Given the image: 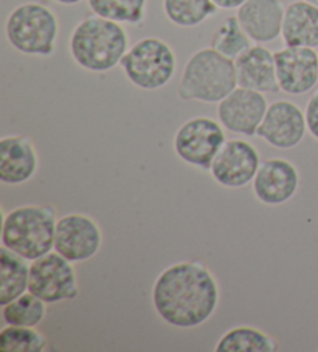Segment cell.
<instances>
[{"label":"cell","mask_w":318,"mask_h":352,"mask_svg":"<svg viewBox=\"0 0 318 352\" xmlns=\"http://www.w3.org/2000/svg\"><path fill=\"white\" fill-rule=\"evenodd\" d=\"M237 86L261 94L279 92L275 54L262 44L250 45L235 59Z\"/></svg>","instance_id":"e0dca14e"},{"label":"cell","mask_w":318,"mask_h":352,"mask_svg":"<svg viewBox=\"0 0 318 352\" xmlns=\"http://www.w3.org/2000/svg\"><path fill=\"white\" fill-rule=\"evenodd\" d=\"M92 13L104 19L138 25L145 19L148 0H87Z\"/></svg>","instance_id":"603a6c76"},{"label":"cell","mask_w":318,"mask_h":352,"mask_svg":"<svg viewBox=\"0 0 318 352\" xmlns=\"http://www.w3.org/2000/svg\"><path fill=\"white\" fill-rule=\"evenodd\" d=\"M28 292L47 305L75 300L79 287L73 263L58 252H50L45 256L32 261Z\"/></svg>","instance_id":"ba28073f"},{"label":"cell","mask_w":318,"mask_h":352,"mask_svg":"<svg viewBox=\"0 0 318 352\" xmlns=\"http://www.w3.org/2000/svg\"><path fill=\"white\" fill-rule=\"evenodd\" d=\"M252 184L255 196L261 204L283 205L298 192L299 173L292 162L273 157L261 162Z\"/></svg>","instance_id":"5bb4252c"},{"label":"cell","mask_w":318,"mask_h":352,"mask_svg":"<svg viewBox=\"0 0 318 352\" xmlns=\"http://www.w3.org/2000/svg\"><path fill=\"white\" fill-rule=\"evenodd\" d=\"M286 45L318 47V7L306 0H295L286 7L283 32Z\"/></svg>","instance_id":"ac0fdd59"},{"label":"cell","mask_w":318,"mask_h":352,"mask_svg":"<svg viewBox=\"0 0 318 352\" xmlns=\"http://www.w3.org/2000/svg\"><path fill=\"white\" fill-rule=\"evenodd\" d=\"M152 305L169 326L193 329L206 323L219 305V286L199 261H183L165 269L152 287Z\"/></svg>","instance_id":"6da1fadb"},{"label":"cell","mask_w":318,"mask_h":352,"mask_svg":"<svg viewBox=\"0 0 318 352\" xmlns=\"http://www.w3.org/2000/svg\"><path fill=\"white\" fill-rule=\"evenodd\" d=\"M56 211L48 205H21L3 216L2 247L32 263L54 250Z\"/></svg>","instance_id":"3957f363"},{"label":"cell","mask_w":318,"mask_h":352,"mask_svg":"<svg viewBox=\"0 0 318 352\" xmlns=\"http://www.w3.org/2000/svg\"><path fill=\"white\" fill-rule=\"evenodd\" d=\"M308 131L306 115L295 102L279 100L268 104L256 135L277 149H293Z\"/></svg>","instance_id":"7c38bea8"},{"label":"cell","mask_w":318,"mask_h":352,"mask_svg":"<svg viewBox=\"0 0 318 352\" xmlns=\"http://www.w3.org/2000/svg\"><path fill=\"white\" fill-rule=\"evenodd\" d=\"M70 54L81 69L92 74H106L121 64L129 50V36L123 23L89 16L73 28Z\"/></svg>","instance_id":"7a4b0ae2"},{"label":"cell","mask_w":318,"mask_h":352,"mask_svg":"<svg viewBox=\"0 0 318 352\" xmlns=\"http://www.w3.org/2000/svg\"><path fill=\"white\" fill-rule=\"evenodd\" d=\"M267 107L264 94L237 86L218 102V118L227 131L253 137L264 120Z\"/></svg>","instance_id":"8fae6325"},{"label":"cell","mask_w":318,"mask_h":352,"mask_svg":"<svg viewBox=\"0 0 318 352\" xmlns=\"http://www.w3.org/2000/svg\"><path fill=\"white\" fill-rule=\"evenodd\" d=\"M284 13L281 0H247L237 8L236 17L255 44H267L281 36Z\"/></svg>","instance_id":"2e32d148"},{"label":"cell","mask_w":318,"mask_h":352,"mask_svg":"<svg viewBox=\"0 0 318 352\" xmlns=\"http://www.w3.org/2000/svg\"><path fill=\"white\" fill-rule=\"evenodd\" d=\"M54 2L61 5H76V3H81L83 0H54Z\"/></svg>","instance_id":"83f0119b"},{"label":"cell","mask_w":318,"mask_h":352,"mask_svg":"<svg viewBox=\"0 0 318 352\" xmlns=\"http://www.w3.org/2000/svg\"><path fill=\"white\" fill-rule=\"evenodd\" d=\"M10 45L28 56H52L56 50L59 22L52 8L39 2L16 7L5 22Z\"/></svg>","instance_id":"5b68a950"},{"label":"cell","mask_w":318,"mask_h":352,"mask_svg":"<svg viewBox=\"0 0 318 352\" xmlns=\"http://www.w3.org/2000/svg\"><path fill=\"white\" fill-rule=\"evenodd\" d=\"M30 265L27 259L2 247L0 250V306L28 292Z\"/></svg>","instance_id":"d6986e66"},{"label":"cell","mask_w":318,"mask_h":352,"mask_svg":"<svg viewBox=\"0 0 318 352\" xmlns=\"http://www.w3.org/2000/svg\"><path fill=\"white\" fill-rule=\"evenodd\" d=\"M120 65L136 87L158 90L173 80L177 58L168 42L158 38H143L129 47Z\"/></svg>","instance_id":"8992f818"},{"label":"cell","mask_w":318,"mask_h":352,"mask_svg":"<svg viewBox=\"0 0 318 352\" xmlns=\"http://www.w3.org/2000/svg\"><path fill=\"white\" fill-rule=\"evenodd\" d=\"M213 0H163V11L171 23L182 28H193L218 13Z\"/></svg>","instance_id":"44dd1931"},{"label":"cell","mask_w":318,"mask_h":352,"mask_svg":"<svg viewBox=\"0 0 318 352\" xmlns=\"http://www.w3.org/2000/svg\"><path fill=\"white\" fill-rule=\"evenodd\" d=\"M237 87L235 60L213 47L195 52L183 67L179 96L185 101L221 102Z\"/></svg>","instance_id":"277c9868"},{"label":"cell","mask_w":318,"mask_h":352,"mask_svg":"<svg viewBox=\"0 0 318 352\" xmlns=\"http://www.w3.org/2000/svg\"><path fill=\"white\" fill-rule=\"evenodd\" d=\"M279 89L289 95H304L318 82V53L315 48L286 45L275 52Z\"/></svg>","instance_id":"4fadbf2b"},{"label":"cell","mask_w":318,"mask_h":352,"mask_svg":"<svg viewBox=\"0 0 318 352\" xmlns=\"http://www.w3.org/2000/svg\"><path fill=\"white\" fill-rule=\"evenodd\" d=\"M39 169V155L32 138L5 135L0 140V182L17 186L32 180Z\"/></svg>","instance_id":"9a60e30c"},{"label":"cell","mask_w":318,"mask_h":352,"mask_svg":"<svg viewBox=\"0 0 318 352\" xmlns=\"http://www.w3.org/2000/svg\"><path fill=\"white\" fill-rule=\"evenodd\" d=\"M261 165V159L252 143L244 140H227L213 160L210 173L224 188H244L252 184Z\"/></svg>","instance_id":"30bf717a"},{"label":"cell","mask_w":318,"mask_h":352,"mask_svg":"<svg viewBox=\"0 0 318 352\" xmlns=\"http://www.w3.org/2000/svg\"><path fill=\"white\" fill-rule=\"evenodd\" d=\"M218 5V8L222 10H236L240 8L242 3H246L247 0H213Z\"/></svg>","instance_id":"4316f807"},{"label":"cell","mask_w":318,"mask_h":352,"mask_svg":"<svg viewBox=\"0 0 318 352\" xmlns=\"http://www.w3.org/2000/svg\"><path fill=\"white\" fill-rule=\"evenodd\" d=\"M216 352H275L278 343L252 326H236L219 338Z\"/></svg>","instance_id":"ffe728a7"},{"label":"cell","mask_w":318,"mask_h":352,"mask_svg":"<svg viewBox=\"0 0 318 352\" xmlns=\"http://www.w3.org/2000/svg\"><path fill=\"white\" fill-rule=\"evenodd\" d=\"M252 42L253 41L248 38V34L244 32L237 17L230 16L213 33L211 47L224 56L235 60L252 45Z\"/></svg>","instance_id":"cb8c5ba5"},{"label":"cell","mask_w":318,"mask_h":352,"mask_svg":"<svg viewBox=\"0 0 318 352\" xmlns=\"http://www.w3.org/2000/svg\"><path fill=\"white\" fill-rule=\"evenodd\" d=\"M306 2H309L312 5H315V7H318V0H306Z\"/></svg>","instance_id":"f1b7e54d"},{"label":"cell","mask_w":318,"mask_h":352,"mask_svg":"<svg viewBox=\"0 0 318 352\" xmlns=\"http://www.w3.org/2000/svg\"><path fill=\"white\" fill-rule=\"evenodd\" d=\"M103 233L95 219L83 213L59 217L54 233V252L70 263H85L101 250Z\"/></svg>","instance_id":"9c48e42d"},{"label":"cell","mask_w":318,"mask_h":352,"mask_svg":"<svg viewBox=\"0 0 318 352\" xmlns=\"http://www.w3.org/2000/svg\"><path fill=\"white\" fill-rule=\"evenodd\" d=\"M227 142L221 121L194 117L183 123L174 135L177 157L188 165L210 171L213 160Z\"/></svg>","instance_id":"52a82bcc"},{"label":"cell","mask_w":318,"mask_h":352,"mask_svg":"<svg viewBox=\"0 0 318 352\" xmlns=\"http://www.w3.org/2000/svg\"><path fill=\"white\" fill-rule=\"evenodd\" d=\"M47 302L32 292H25L8 305L2 306V318L5 324L36 327L45 318Z\"/></svg>","instance_id":"7402d4cb"},{"label":"cell","mask_w":318,"mask_h":352,"mask_svg":"<svg viewBox=\"0 0 318 352\" xmlns=\"http://www.w3.org/2000/svg\"><path fill=\"white\" fill-rule=\"evenodd\" d=\"M306 123H308V131L310 132V135L318 140V90H315L314 94L306 104Z\"/></svg>","instance_id":"484cf974"},{"label":"cell","mask_w":318,"mask_h":352,"mask_svg":"<svg viewBox=\"0 0 318 352\" xmlns=\"http://www.w3.org/2000/svg\"><path fill=\"white\" fill-rule=\"evenodd\" d=\"M48 349V340L34 327L7 324L0 332L2 352H44Z\"/></svg>","instance_id":"d4e9b609"}]
</instances>
